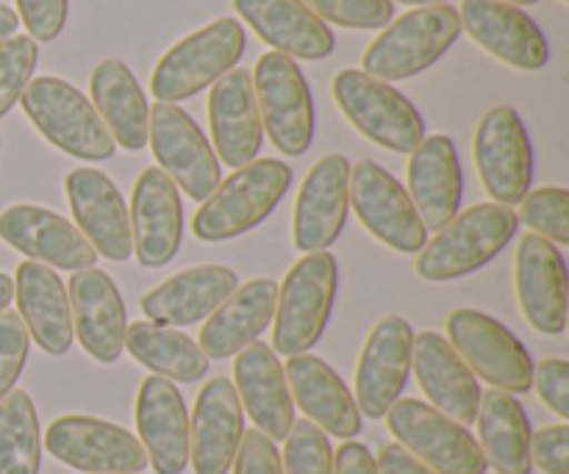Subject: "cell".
Wrapping results in <instances>:
<instances>
[{
	"mask_svg": "<svg viewBox=\"0 0 569 474\" xmlns=\"http://www.w3.org/2000/svg\"><path fill=\"white\" fill-rule=\"evenodd\" d=\"M292 186V170L281 159H256L233 170L203 200L192 220L200 242H231L259 228Z\"/></svg>",
	"mask_w": 569,
	"mask_h": 474,
	"instance_id": "6da1fadb",
	"label": "cell"
},
{
	"mask_svg": "<svg viewBox=\"0 0 569 474\" xmlns=\"http://www.w3.org/2000/svg\"><path fill=\"white\" fill-rule=\"evenodd\" d=\"M520 220L509 205L478 203L456 214L417 255L415 272L422 281L448 283L472 275L498 259L515 239Z\"/></svg>",
	"mask_w": 569,
	"mask_h": 474,
	"instance_id": "7a4b0ae2",
	"label": "cell"
},
{
	"mask_svg": "<svg viewBox=\"0 0 569 474\" xmlns=\"http://www.w3.org/2000/svg\"><path fill=\"white\" fill-rule=\"evenodd\" d=\"M248 48L242 22L220 17L172 44L150 75V94L159 103H181L214 87L239 64Z\"/></svg>",
	"mask_w": 569,
	"mask_h": 474,
	"instance_id": "3957f363",
	"label": "cell"
},
{
	"mask_svg": "<svg viewBox=\"0 0 569 474\" xmlns=\"http://www.w3.org/2000/svg\"><path fill=\"white\" fill-rule=\"evenodd\" d=\"M461 33L453 6L411 9L389 22L361 56V70L383 83L406 81L437 64Z\"/></svg>",
	"mask_w": 569,
	"mask_h": 474,
	"instance_id": "277c9868",
	"label": "cell"
},
{
	"mask_svg": "<svg viewBox=\"0 0 569 474\" xmlns=\"http://www.w3.org/2000/svg\"><path fill=\"white\" fill-rule=\"evenodd\" d=\"M339 270L328 250L306 253L278 286L272 316V350L281 355H303L326 333L337 303Z\"/></svg>",
	"mask_w": 569,
	"mask_h": 474,
	"instance_id": "5b68a950",
	"label": "cell"
},
{
	"mask_svg": "<svg viewBox=\"0 0 569 474\" xmlns=\"http://www.w3.org/2000/svg\"><path fill=\"white\" fill-rule=\"evenodd\" d=\"M22 111L39 133L61 153L81 161H106L117 144L81 89L56 75L33 78L20 98Z\"/></svg>",
	"mask_w": 569,
	"mask_h": 474,
	"instance_id": "8992f818",
	"label": "cell"
},
{
	"mask_svg": "<svg viewBox=\"0 0 569 474\" xmlns=\"http://www.w3.org/2000/svg\"><path fill=\"white\" fill-rule=\"evenodd\" d=\"M331 89L350 125L378 148L409 155L426 139V120L392 83L378 81L365 70H342L333 75Z\"/></svg>",
	"mask_w": 569,
	"mask_h": 474,
	"instance_id": "52a82bcc",
	"label": "cell"
},
{
	"mask_svg": "<svg viewBox=\"0 0 569 474\" xmlns=\"http://www.w3.org/2000/svg\"><path fill=\"white\" fill-rule=\"evenodd\" d=\"M445 327H448L450 347L461 355L472 375L500 392H531L533 359L503 322L476 309H456Z\"/></svg>",
	"mask_w": 569,
	"mask_h": 474,
	"instance_id": "ba28073f",
	"label": "cell"
},
{
	"mask_svg": "<svg viewBox=\"0 0 569 474\" xmlns=\"http://www.w3.org/2000/svg\"><path fill=\"white\" fill-rule=\"evenodd\" d=\"M250 78L270 142L283 155H303L315 142V100L298 61L270 50L256 61Z\"/></svg>",
	"mask_w": 569,
	"mask_h": 474,
	"instance_id": "9c48e42d",
	"label": "cell"
},
{
	"mask_svg": "<svg viewBox=\"0 0 569 474\" xmlns=\"http://www.w3.org/2000/svg\"><path fill=\"white\" fill-rule=\"evenodd\" d=\"M395 442L437 474H487V458L476 436L422 400H398L387 411Z\"/></svg>",
	"mask_w": 569,
	"mask_h": 474,
	"instance_id": "30bf717a",
	"label": "cell"
},
{
	"mask_svg": "<svg viewBox=\"0 0 569 474\" xmlns=\"http://www.w3.org/2000/svg\"><path fill=\"white\" fill-rule=\"evenodd\" d=\"M472 159L489 198L500 205H517L531 192L533 148L511 105H495L478 120L472 137Z\"/></svg>",
	"mask_w": 569,
	"mask_h": 474,
	"instance_id": "8fae6325",
	"label": "cell"
},
{
	"mask_svg": "<svg viewBox=\"0 0 569 474\" xmlns=\"http://www.w3.org/2000/svg\"><path fill=\"white\" fill-rule=\"evenodd\" d=\"M42 447L59 464L83 474H139L148 470V455L139 438L98 416H59L44 433Z\"/></svg>",
	"mask_w": 569,
	"mask_h": 474,
	"instance_id": "7c38bea8",
	"label": "cell"
},
{
	"mask_svg": "<svg viewBox=\"0 0 569 474\" xmlns=\"http://www.w3.org/2000/svg\"><path fill=\"white\" fill-rule=\"evenodd\" d=\"M350 205L361 225L395 253L415 255L426 248L428 228L422 225L409 192L376 161L350 167Z\"/></svg>",
	"mask_w": 569,
	"mask_h": 474,
	"instance_id": "4fadbf2b",
	"label": "cell"
},
{
	"mask_svg": "<svg viewBox=\"0 0 569 474\" xmlns=\"http://www.w3.org/2000/svg\"><path fill=\"white\" fill-rule=\"evenodd\" d=\"M150 150L178 189L203 203L220 186V161L198 122L176 103L150 105Z\"/></svg>",
	"mask_w": 569,
	"mask_h": 474,
	"instance_id": "5bb4252c",
	"label": "cell"
},
{
	"mask_svg": "<svg viewBox=\"0 0 569 474\" xmlns=\"http://www.w3.org/2000/svg\"><path fill=\"white\" fill-rule=\"evenodd\" d=\"M415 331L403 316H383L367 336L356 364V405L367 420H383L411 375Z\"/></svg>",
	"mask_w": 569,
	"mask_h": 474,
	"instance_id": "9a60e30c",
	"label": "cell"
},
{
	"mask_svg": "<svg viewBox=\"0 0 569 474\" xmlns=\"http://www.w3.org/2000/svg\"><path fill=\"white\" fill-rule=\"evenodd\" d=\"M515 292L528 325L542 336L567 331L569 275L565 255L553 242L526 233L515 255Z\"/></svg>",
	"mask_w": 569,
	"mask_h": 474,
	"instance_id": "2e32d148",
	"label": "cell"
},
{
	"mask_svg": "<svg viewBox=\"0 0 569 474\" xmlns=\"http://www.w3.org/2000/svg\"><path fill=\"white\" fill-rule=\"evenodd\" d=\"M350 209V161L322 155L303 178L292 216V242L300 253H322L342 236Z\"/></svg>",
	"mask_w": 569,
	"mask_h": 474,
	"instance_id": "e0dca14e",
	"label": "cell"
},
{
	"mask_svg": "<svg viewBox=\"0 0 569 474\" xmlns=\"http://www.w3.org/2000/svg\"><path fill=\"white\" fill-rule=\"evenodd\" d=\"M64 192L76 228L87 236L94 253L109 261L131 259V216L114 181L94 167H78L67 175Z\"/></svg>",
	"mask_w": 569,
	"mask_h": 474,
	"instance_id": "ac0fdd59",
	"label": "cell"
},
{
	"mask_svg": "<svg viewBox=\"0 0 569 474\" xmlns=\"http://www.w3.org/2000/svg\"><path fill=\"white\" fill-rule=\"evenodd\" d=\"M459 20L461 31L503 64L526 72L548 67V39L520 6L503 0H461Z\"/></svg>",
	"mask_w": 569,
	"mask_h": 474,
	"instance_id": "d6986e66",
	"label": "cell"
},
{
	"mask_svg": "<svg viewBox=\"0 0 569 474\" xmlns=\"http://www.w3.org/2000/svg\"><path fill=\"white\" fill-rule=\"evenodd\" d=\"M0 239L17 253L44 266L81 272L98 264V253L81 231L42 205H11L0 214Z\"/></svg>",
	"mask_w": 569,
	"mask_h": 474,
	"instance_id": "ffe728a7",
	"label": "cell"
},
{
	"mask_svg": "<svg viewBox=\"0 0 569 474\" xmlns=\"http://www.w3.org/2000/svg\"><path fill=\"white\" fill-rule=\"evenodd\" d=\"M72 333L98 364H114L126 350L128 311L117 283L98 266L72 272L67 283Z\"/></svg>",
	"mask_w": 569,
	"mask_h": 474,
	"instance_id": "44dd1931",
	"label": "cell"
},
{
	"mask_svg": "<svg viewBox=\"0 0 569 474\" xmlns=\"http://www.w3.org/2000/svg\"><path fill=\"white\" fill-rule=\"evenodd\" d=\"M131 239L142 266H167L178 255L183 236V203L176 183L159 167H148L131 192Z\"/></svg>",
	"mask_w": 569,
	"mask_h": 474,
	"instance_id": "7402d4cb",
	"label": "cell"
},
{
	"mask_svg": "<svg viewBox=\"0 0 569 474\" xmlns=\"http://www.w3.org/2000/svg\"><path fill=\"white\" fill-rule=\"evenodd\" d=\"M244 436V411L228 377H211L194 400L189 464L194 474H228Z\"/></svg>",
	"mask_w": 569,
	"mask_h": 474,
	"instance_id": "603a6c76",
	"label": "cell"
},
{
	"mask_svg": "<svg viewBox=\"0 0 569 474\" xmlns=\"http://www.w3.org/2000/svg\"><path fill=\"white\" fill-rule=\"evenodd\" d=\"M206 111H209L214 153L220 155L217 161H222L231 170H239V167L259 159L261 144H264V125H261L253 78L248 70L233 67L231 72H226L209 89Z\"/></svg>",
	"mask_w": 569,
	"mask_h": 474,
	"instance_id": "cb8c5ba5",
	"label": "cell"
},
{
	"mask_svg": "<svg viewBox=\"0 0 569 474\" xmlns=\"http://www.w3.org/2000/svg\"><path fill=\"white\" fill-rule=\"evenodd\" d=\"M137 433L156 474H183L189 466V411L176 383L144 377L137 394Z\"/></svg>",
	"mask_w": 569,
	"mask_h": 474,
	"instance_id": "d4e9b609",
	"label": "cell"
},
{
	"mask_svg": "<svg viewBox=\"0 0 569 474\" xmlns=\"http://www.w3.org/2000/svg\"><path fill=\"white\" fill-rule=\"evenodd\" d=\"M233 389L250 416L256 431L272 442H283L295 425V403L289 392L287 372L276 350L264 342H253L233 361Z\"/></svg>",
	"mask_w": 569,
	"mask_h": 474,
	"instance_id": "484cf974",
	"label": "cell"
},
{
	"mask_svg": "<svg viewBox=\"0 0 569 474\" xmlns=\"http://www.w3.org/2000/svg\"><path fill=\"white\" fill-rule=\"evenodd\" d=\"M411 366H415L417 383L428 397V405L459 425H476L481 383L442 333H417Z\"/></svg>",
	"mask_w": 569,
	"mask_h": 474,
	"instance_id": "4316f807",
	"label": "cell"
},
{
	"mask_svg": "<svg viewBox=\"0 0 569 474\" xmlns=\"http://www.w3.org/2000/svg\"><path fill=\"white\" fill-rule=\"evenodd\" d=\"M283 372H287L292 403L303 411L306 420L315 422L326 436L342 438V442H353L359 436L365 425L361 411L348 383L331 364L303 353L292 355Z\"/></svg>",
	"mask_w": 569,
	"mask_h": 474,
	"instance_id": "83f0119b",
	"label": "cell"
},
{
	"mask_svg": "<svg viewBox=\"0 0 569 474\" xmlns=\"http://www.w3.org/2000/svg\"><path fill=\"white\" fill-rule=\"evenodd\" d=\"M409 198L420 214L422 225L439 231L459 214L461 194H465V172L453 139L433 133L417 144L406 164Z\"/></svg>",
	"mask_w": 569,
	"mask_h": 474,
	"instance_id": "f1b7e54d",
	"label": "cell"
},
{
	"mask_svg": "<svg viewBox=\"0 0 569 474\" xmlns=\"http://www.w3.org/2000/svg\"><path fill=\"white\" fill-rule=\"evenodd\" d=\"M239 289V278L231 266L200 264L167 278L164 283L142 297L148 322L164 327H183L203 322Z\"/></svg>",
	"mask_w": 569,
	"mask_h": 474,
	"instance_id": "f546056e",
	"label": "cell"
},
{
	"mask_svg": "<svg viewBox=\"0 0 569 474\" xmlns=\"http://www.w3.org/2000/svg\"><path fill=\"white\" fill-rule=\"evenodd\" d=\"M233 9L261 42L289 59L320 61L337 48L331 28L303 0H233Z\"/></svg>",
	"mask_w": 569,
	"mask_h": 474,
	"instance_id": "4dcf8cb0",
	"label": "cell"
},
{
	"mask_svg": "<svg viewBox=\"0 0 569 474\" xmlns=\"http://www.w3.org/2000/svg\"><path fill=\"white\" fill-rule=\"evenodd\" d=\"M14 297L20 309L17 314L37 347L53 359L70 353L76 333H72L70 294L59 272L37 261H22L14 275Z\"/></svg>",
	"mask_w": 569,
	"mask_h": 474,
	"instance_id": "1f68e13d",
	"label": "cell"
},
{
	"mask_svg": "<svg viewBox=\"0 0 569 474\" xmlns=\"http://www.w3.org/2000/svg\"><path fill=\"white\" fill-rule=\"evenodd\" d=\"M278 303V283L270 278L239 286L200 331L198 347L209 361H226L242 353L272 325Z\"/></svg>",
	"mask_w": 569,
	"mask_h": 474,
	"instance_id": "d6a6232c",
	"label": "cell"
},
{
	"mask_svg": "<svg viewBox=\"0 0 569 474\" xmlns=\"http://www.w3.org/2000/svg\"><path fill=\"white\" fill-rule=\"evenodd\" d=\"M89 92L114 144L139 153L148 144L150 105L131 67L120 59H103L89 78Z\"/></svg>",
	"mask_w": 569,
	"mask_h": 474,
	"instance_id": "836d02e7",
	"label": "cell"
},
{
	"mask_svg": "<svg viewBox=\"0 0 569 474\" xmlns=\"http://www.w3.org/2000/svg\"><path fill=\"white\" fill-rule=\"evenodd\" d=\"M478 447L498 474H531V422L517 394L489 389L478 405Z\"/></svg>",
	"mask_w": 569,
	"mask_h": 474,
	"instance_id": "e575fe53",
	"label": "cell"
},
{
	"mask_svg": "<svg viewBox=\"0 0 569 474\" xmlns=\"http://www.w3.org/2000/svg\"><path fill=\"white\" fill-rule=\"evenodd\" d=\"M126 350L144 370L172 383H194L209 375V359L203 350L176 327L133 322L126 331Z\"/></svg>",
	"mask_w": 569,
	"mask_h": 474,
	"instance_id": "d590c367",
	"label": "cell"
},
{
	"mask_svg": "<svg viewBox=\"0 0 569 474\" xmlns=\"http://www.w3.org/2000/svg\"><path fill=\"white\" fill-rule=\"evenodd\" d=\"M42 431L31 394L14 389L0 400V474H39Z\"/></svg>",
	"mask_w": 569,
	"mask_h": 474,
	"instance_id": "8d00e7d4",
	"label": "cell"
},
{
	"mask_svg": "<svg viewBox=\"0 0 569 474\" xmlns=\"http://www.w3.org/2000/svg\"><path fill=\"white\" fill-rule=\"evenodd\" d=\"M39 64V44L28 33L0 42V120L20 103Z\"/></svg>",
	"mask_w": 569,
	"mask_h": 474,
	"instance_id": "74e56055",
	"label": "cell"
},
{
	"mask_svg": "<svg viewBox=\"0 0 569 474\" xmlns=\"http://www.w3.org/2000/svg\"><path fill=\"white\" fill-rule=\"evenodd\" d=\"M517 220L526 222L537 236L548 242L569 244V192L561 186L528 192Z\"/></svg>",
	"mask_w": 569,
	"mask_h": 474,
	"instance_id": "f35d334b",
	"label": "cell"
},
{
	"mask_svg": "<svg viewBox=\"0 0 569 474\" xmlns=\"http://www.w3.org/2000/svg\"><path fill=\"white\" fill-rule=\"evenodd\" d=\"M283 442V474H333V447L315 422H295Z\"/></svg>",
	"mask_w": 569,
	"mask_h": 474,
	"instance_id": "ab89813d",
	"label": "cell"
},
{
	"mask_svg": "<svg viewBox=\"0 0 569 474\" xmlns=\"http://www.w3.org/2000/svg\"><path fill=\"white\" fill-rule=\"evenodd\" d=\"M322 22L353 31H378L395 17L392 0H303Z\"/></svg>",
	"mask_w": 569,
	"mask_h": 474,
	"instance_id": "60d3db41",
	"label": "cell"
},
{
	"mask_svg": "<svg viewBox=\"0 0 569 474\" xmlns=\"http://www.w3.org/2000/svg\"><path fill=\"white\" fill-rule=\"evenodd\" d=\"M28 350H31V336L22 325L17 311H3L0 314V400L14 392L22 370H26Z\"/></svg>",
	"mask_w": 569,
	"mask_h": 474,
	"instance_id": "b9f144b4",
	"label": "cell"
},
{
	"mask_svg": "<svg viewBox=\"0 0 569 474\" xmlns=\"http://www.w3.org/2000/svg\"><path fill=\"white\" fill-rule=\"evenodd\" d=\"M17 17L33 42H53L64 31L70 0H14Z\"/></svg>",
	"mask_w": 569,
	"mask_h": 474,
	"instance_id": "7bdbcfd3",
	"label": "cell"
},
{
	"mask_svg": "<svg viewBox=\"0 0 569 474\" xmlns=\"http://www.w3.org/2000/svg\"><path fill=\"white\" fill-rule=\"evenodd\" d=\"M539 400L559 416L569 420V364L565 359H545L533 364V386Z\"/></svg>",
	"mask_w": 569,
	"mask_h": 474,
	"instance_id": "ee69618b",
	"label": "cell"
},
{
	"mask_svg": "<svg viewBox=\"0 0 569 474\" xmlns=\"http://www.w3.org/2000/svg\"><path fill=\"white\" fill-rule=\"evenodd\" d=\"M531 464L545 474H569V425H548L531 433Z\"/></svg>",
	"mask_w": 569,
	"mask_h": 474,
	"instance_id": "f6af8a7d",
	"label": "cell"
},
{
	"mask_svg": "<svg viewBox=\"0 0 569 474\" xmlns=\"http://www.w3.org/2000/svg\"><path fill=\"white\" fill-rule=\"evenodd\" d=\"M231 470L233 474H283L281 453H278L272 438H267L264 433L253 427V431H244Z\"/></svg>",
	"mask_w": 569,
	"mask_h": 474,
	"instance_id": "bcb514c9",
	"label": "cell"
},
{
	"mask_svg": "<svg viewBox=\"0 0 569 474\" xmlns=\"http://www.w3.org/2000/svg\"><path fill=\"white\" fill-rule=\"evenodd\" d=\"M333 474H378L376 455L359 442H345L333 453Z\"/></svg>",
	"mask_w": 569,
	"mask_h": 474,
	"instance_id": "7dc6e473",
	"label": "cell"
},
{
	"mask_svg": "<svg viewBox=\"0 0 569 474\" xmlns=\"http://www.w3.org/2000/svg\"><path fill=\"white\" fill-rule=\"evenodd\" d=\"M376 466L378 474H437L433 470H428L422 461H417L409 450L400 447L398 442L383 444L376 458Z\"/></svg>",
	"mask_w": 569,
	"mask_h": 474,
	"instance_id": "c3c4849f",
	"label": "cell"
},
{
	"mask_svg": "<svg viewBox=\"0 0 569 474\" xmlns=\"http://www.w3.org/2000/svg\"><path fill=\"white\" fill-rule=\"evenodd\" d=\"M17 28H20V17H17V11L0 3V42L14 37Z\"/></svg>",
	"mask_w": 569,
	"mask_h": 474,
	"instance_id": "681fc988",
	"label": "cell"
},
{
	"mask_svg": "<svg viewBox=\"0 0 569 474\" xmlns=\"http://www.w3.org/2000/svg\"><path fill=\"white\" fill-rule=\"evenodd\" d=\"M11 297H14V281H11L6 272H0V314H3L6 309H9Z\"/></svg>",
	"mask_w": 569,
	"mask_h": 474,
	"instance_id": "f907efd6",
	"label": "cell"
},
{
	"mask_svg": "<svg viewBox=\"0 0 569 474\" xmlns=\"http://www.w3.org/2000/svg\"><path fill=\"white\" fill-rule=\"evenodd\" d=\"M398 3L415 6V9H426V6H445L448 0H398Z\"/></svg>",
	"mask_w": 569,
	"mask_h": 474,
	"instance_id": "816d5d0a",
	"label": "cell"
},
{
	"mask_svg": "<svg viewBox=\"0 0 569 474\" xmlns=\"http://www.w3.org/2000/svg\"><path fill=\"white\" fill-rule=\"evenodd\" d=\"M503 3H511V6H533V3H539V0H503Z\"/></svg>",
	"mask_w": 569,
	"mask_h": 474,
	"instance_id": "f5cc1de1",
	"label": "cell"
},
{
	"mask_svg": "<svg viewBox=\"0 0 569 474\" xmlns=\"http://www.w3.org/2000/svg\"><path fill=\"white\" fill-rule=\"evenodd\" d=\"M0 148H3V139H0Z\"/></svg>",
	"mask_w": 569,
	"mask_h": 474,
	"instance_id": "db71d44e",
	"label": "cell"
},
{
	"mask_svg": "<svg viewBox=\"0 0 569 474\" xmlns=\"http://www.w3.org/2000/svg\"><path fill=\"white\" fill-rule=\"evenodd\" d=\"M561 3H567V0H561Z\"/></svg>",
	"mask_w": 569,
	"mask_h": 474,
	"instance_id": "11a10c76",
	"label": "cell"
}]
</instances>
